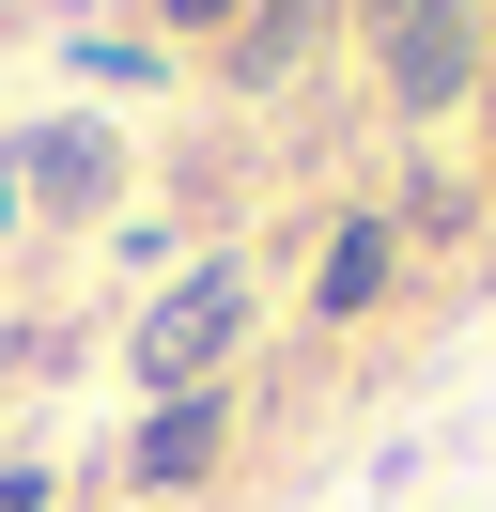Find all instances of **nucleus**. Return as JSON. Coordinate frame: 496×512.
Wrapping results in <instances>:
<instances>
[{"mask_svg":"<svg viewBox=\"0 0 496 512\" xmlns=\"http://www.w3.org/2000/svg\"><path fill=\"white\" fill-rule=\"evenodd\" d=\"M233 342H248V249H202L140 326H124V388H140V404H186V388L233 373Z\"/></svg>","mask_w":496,"mask_h":512,"instance_id":"1","label":"nucleus"},{"mask_svg":"<svg viewBox=\"0 0 496 512\" xmlns=\"http://www.w3.org/2000/svg\"><path fill=\"white\" fill-rule=\"evenodd\" d=\"M0 187H16V218H109V202H124V125L47 109V125L0 140Z\"/></svg>","mask_w":496,"mask_h":512,"instance_id":"2","label":"nucleus"},{"mask_svg":"<svg viewBox=\"0 0 496 512\" xmlns=\"http://www.w3.org/2000/svg\"><path fill=\"white\" fill-rule=\"evenodd\" d=\"M372 78H388V109H450L465 78H481V0H419V16H388V32H372Z\"/></svg>","mask_w":496,"mask_h":512,"instance_id":"3","label":"nucleus"},{"mask_svg":"<svg viewBox=\"0 0 496 512\" xmlns=\"http://www.w3.org/2000/svg\"><path fill=\"white\" fill-rule=\"evenodd\" d=\"M217 450H233V404H217V388H186V404H140L124 481H140V497H186V481H217Z\"/></svg>","mask_w":496,"mask_h":512,"instance_id":"4","label":"nucleus"},{"mask_svg":"<svg viewBox=\"0 0 496 512\" xmlns=\"http://www.w3.org/2000/svg\"><path fill=\"white\" fill-rule=\"evenodd\" d=\"M388 264H403V233H388V218H341V233H326V264H310V311L357 326L372 295H388Z\"/></svg>","mask_w":496,"mask_h":512,"instance_id":"5","label":"nucleus"},{"mask_svg":"<svg viewBox=\"0 0 496 512\" xmlns=\"http://www.w3.org/2000/svg\"><path fill=\"white\" fill-rule=\"evenodd\" d=\"M310 32H326V0H248L233 16V94H279L310 63Z\"/></svg>","mask_w":496,"mask_h":512,"instance_id":"6","label":"nucleus"},{"mask_svg":"<svg viewBox=\"0 0 496 512\" xmlns=\"http://www.w3.org/2000/svg\"><path fill=\"white\" fill-rule=\"evenodd\" d=\"M248 0H155V32H233Z\"/></svg>","mask_w":496,"mask_h":512,"instance_id":"7","label":"nucleus"},{"mask_svg":"<svg viewBox=\"0 0 496 512\" xmlns=\"http://www.w3.org/2000/svg\"><path fill=\"white\" fill-rule=\"evenodd\" d=\"M0 512H62V497H47V466H0Z\"/></svg>","mask_w":496,"mask_h":512,"instance_id":"8","label":"nucleus"},{"mask_svg":"<svg viewBox=\"0 0 496 512\" xmlns=\"http://www.w3.org/2000/svg\"><path fill=\"white\" fill-rule=\"evenodd\" d=\"M357 16H372V32H388V16H419V0H357Z\"/></svg>","mask_w":496,"mask_h":512,"instance_id":"9","label":"nucleus"}]
</instances>
